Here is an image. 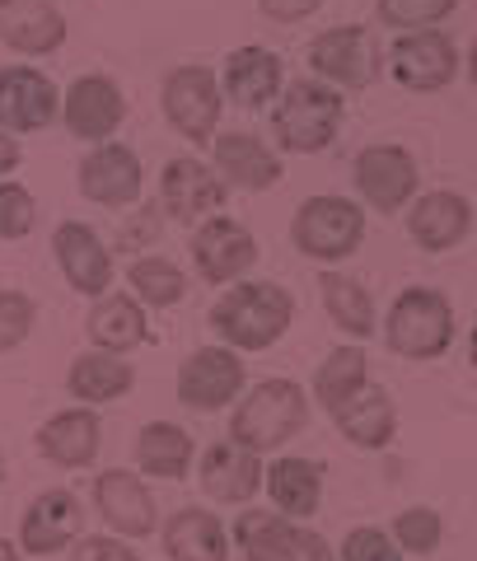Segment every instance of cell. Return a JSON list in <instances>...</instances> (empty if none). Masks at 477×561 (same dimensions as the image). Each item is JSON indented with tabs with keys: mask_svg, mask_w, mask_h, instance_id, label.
I'll list each match as a JSON object with an SVG mask.
<instances>
[{
	"mask_svg": "<svg viewBox=\"0 0 477 561\" xmlns=\"http://www.w3.org/2000/svg\"><path fill=\"white\" fill-rule=\"evenodd\" d=\"M0 561H24V552H20V542L0 538Z\"/></svg>",
	"mask_w": 477,
	"mask_h": 561,
	"instance_id": "46",
	"label": "cell"
},
{
	"mask_svg": "<svg viewBox=\"0 0 477 561\" xmlns=\"http://www.w3.org/2000/svg\"><path fill=\"white\" fill-rule=\"evenodd\" d=\"M38 230V202L14 179H0V243H20Z\"/></svg>",
	"mask_w": 477,
	"mask_h": 561,
	"instance_id": "37",
	"label": "cell"
},
{
	"mask_svg": "<svg viewBox=\"0 0 477 561\" xmlns=\"http://www.w3.org/2000/svg\"><path fill=\"white\" fill-rule=\"evenodd\" d=\"M295 534H299V524L276 515L272 505L268 511L262 505H243L239 519L229 524V542H235V552L243 561H291Z\"/></svg>",
	"mask_w": 477,
	"mask_h": 561,
	"instance_id": "31",
	"label": "cell"
},
{
	"mask_svg": "<svg viewBox=\"0 0 477 561\" xmlns=\"http://www.w3.org/2000/svg\"><path fill=\"white\" fill-rule=\"evenodd\" d=\"M159 542H164L169 561H229L235 557V542H229V529L216 511L206 505H183L164 519L159 529Z\"/></svg>",
	"mask_w": 477,
	"mask_h": 561,
	"instance_id": "27",
	"label": "cell"
},
{
	"mask_svg": "<svg viewBox=\"0 0 477 561\" xmlns=\"http://www.w3.org/2000/svg\"><path fill=\"white\" fill-rule=\"evenodd\" d=\"M262 491H268L272 511L295 524H309L323 505V463L299 459V454H281L262 472Z\"/></svg>",
	"mask_w": 477,
	"mask_h": 561,
	"instance_id": "26",
	"label": "cell"
},
{
	"mask_svg": "<svg viewBox=\"0 0 477 561\" xmlns=\"http://www.w3.org/2000/svg\"><path fill=\"white\" fill-rule=\"evenodd\" d=\"M211 164H216L225 187H239V192H272L286 179L281 150L258 131H220L211 140Z\"/></svg>",
	"mask_w": 477,
	"mask_h": 561,
	"instance_id": "19",
	"label": "cell"
},
{
	"mask_svg": "<svg viewBox=\"0 0 477 561\" xmlns=\"http://www.w3.org/2000/svg\"><path fill=\"white\" fill-rule=\"evenodd\" d=\"M332 426H338L342 440L356 445V449H388L398 435V408L379 383H370L365 393H356L347 408L332 412Z\"/></svg>",
	"mask_w": 477,
	"mask_h": 561,
	"instance_id": "30",
	"label": "cell"
},
{
	"mask_svg": "<svg viewBox=\"0 0 477 561\" xmlns=\"http://www.w3.org/2000/svg\"><path fill=\"white\" fill-rule=\"evenodd\" d=\"M76 187L90 206L103 210H132L146 192V169H140V154L122 140H103V146H90V154L76 169Z\"/></svg>",
	"mask_w": 477,
	"mask_h": 561,
	"instance_id": "14",
	"label": "cell"
},
{
	"mask_svg": "<svg viewBox=\"0 0 477 561\" xmlns=\"http://www.w3.org/2000/svg\"><path fill=\"white\" fill-rule=\"evenodd\" d=\"M464 70H468V80H473V90H477V38H473L468 51H464Z\"/></svg>",
	"mask_w": 477,
	"mask_h": 561,
	"instance_id": "45",
	"label": "cell"
},
{
	"mask_svg": "<svg viewBox=\"0 0 477 561\" xmlns=\"http://www.w3.org/2000/svg\"><path fill=\"white\" fill-rule=\"evenodd\" d=\"M197 463V445L179 421H146L136 435V468L146 478H164V482H183L188 468Z\"/></svg>",
	"mask_w": 477,
	"mask_h": 561,
	"instance_id": "32",
	"label": "cell"
},
{
	"mask_svg": "<svg viewBox=\"0 0 477 561\" xmlns=\"http://www.w3.org/2000/svg\"><path fill=\"white\" fill-rule=\"evenodd\" d=\"M61 122V90L47 70L14 61L0 66V131L10 136H33Z\"/></svg>",
	"mask_w": 477,
	"mask_h": 561,
	"instance_id": "15",
	"label": "cell"
},
{
	"mask_svg": "<svg viewBox=\"0 0 477 561\" xmlns=\"http://www.w3.org/2000/svg\"><path fill=\"white\" fill-rule=\"evenodd\" d=\"M206 323L216 342L239 351V356L272 351L295 323V295L281 280H235L206 309Z\"/></svg>",
	"mask_w": 477,
	"mask_h": 561,
	"instance_id": "1",
	"label": "cell"
},
{
	"mask_svg": "<svg viewBox=\"0 0 477 561\" xmlns=\"http://www.w3.org/2000/svg\"><path fill=\"white\" fill-rule=\"evenodd\" d=\"M52 257L66 276V286L84 295V300H99V295L113 290V249L103 243V234L84 220H61L52 230Z\"/></svg>",
	"mask_w": 477,
	"mask_h": 561,
	"instance_id": "16",
	"label": "cell"
},
{
	"mask_svg": "<svg viewBox=\"0 0 477 561\" xmlns=\"http://www.w3.org/2000/svg\"><path fill=\"white\" fill-rule=\"evenodd\" d=\"M159 225H164V210H159V202H155V206H140V202H136L132 216H127V225H122L117 243H113V253H136V257H140V249L159 239Z\"/></svg>",
	"mask_w": 477,
	"mask_h": 561,
	"instance_id": "40",
	"label": "cell"
},
{
	"mask_svg": "<svg viewBox=\"0 0 477 561\" xmlns=\"http://www.w3.org/2000/svg\"><path fill=\"white\" fill-rule=\"evenodd\" d=\"M262 472H268L262 468V454L235 445L229 435L206 445L197 459V482L216 505H253L262 491Z\"/></svg>",
	"mask_w": 477,
	"mask_h": 561,
	"instance_id": "21",
	"label": "cell"
},
{
	"mask_svg": "<svg viewBox=\"0 0 477 561\" xmlns=\"http://www.w3.org/2000/svg\"><path fill=\"white\" fill-rule=\"evenodd\" d=\"M365 389H370V356H365L361 342H347V346H338L314 370V389L309 393H314L318 408L332 416V412L347 408V402L356 398V393H365Z\"/></svg>",
	"mask_w": 477,
	"mask_h": 561,
	"instance_id": "33",
	"label": "cell"
},
{
	"mask_svg": "<svg viewBox=\"0 0 477 561\" xmlns=\"http://www.w3.org/2000/svg\"><path fill=\"white\" fill-rule=\"evenodd\" d=\"M338 561H408V552H402L394 534L379 529V524H356V529L342 538Z\"/></svg>",
	"mask_w": 477,
	"mask_h": 561,
	"instance_id": "39",
	"label": "cell"
},
{
	"mask_svg": "<svg viewBox=\"0 0 477 561\" xmlns=\"http://www.w3.org/2000/svg\"><path fill=\"white\" fill-rule=\"evenodd\" d=\"M38 328V305L24 290H0V356L14 346H24Z\"/></svg>",
	"mask_w": 477,
	"mask_h": 561,
	"instance_id": "38",
	"label": "cell"
},
{
	"mask_svg": "<svg viewBox=\"0 0 477 561\" xmlns=\"http://www.w3.org/2000/svg\"><path fill=\"white\" fill-rule=\"evenodd\" d=\"M351 183H356L361 206H375L379 216H398V210L412 206L417 192H421L417 154L408 146H394V140L365 146L356 154V164H351Z\"/></svg>",
	"mask_w": 477,
	"mask_h": 561,
	"instance_id": "9",
	"label": "cell"
},
{
	"mask_svg": "<svg viewBox=\"0 0 477 561\" xmlns=\"http://www.w3.org/2000/svg\"><path fill=\"white\" fill-rule=\"evenodd\" d=\"M70 38L57 0H0V47L14 57H52Z\"/></svg>",
	"mask_w": 477,
	"mask_h": 561,
	"instance_id": "22",
	"label": "cell"
},
{
	"mask_svg": "<svg viewBox=\"0 0 477 561\" xmlns=\"http://www.w3.org/2000/svg\"><path fill=\"white\" fill-rule=\"evenodd\" d=\"M305 426H309V389H299L286 375H272L253 383V389H243V398L229 408V440L253 454L286 449Z\"/></svg>",
	"mask_w": 477,
	"mask_h": 561,
	"instance_id": "2",
	"label": "cell"
},
{
	"mask_svg": "<svg viewBox=\"0 0 477 561\" xmlns=\"http://www.w3.org/2000/svg\"><path fill=\"white\" fill-rule=\"evenodd\" d=\"M24 164V150H20V140H14L10 131H0V179H10L14 169Z\"/></svg>",
	"mask_w": 477,
	"mask_h": 561,
	"instance_id": "44",
	"label": "cell"
},
{
	"mask_svg": "<svg viewBox=\"0 0 477 561\" xmlns=\"http://www.w3.org/2000/svg\"><path fill=\"white\" fill-rule=\"evenodd\" d=\"M384 346L402 360H440L454 342V305L445 290L435 286H408L394 295V305L379 319Z\"/></svg>",
	"mask_w": 477,
	"mask_h": 561,
	"instance_id": "4",
	"label": "cell"
},
{
	"mask_svg": "<svg viewBox=\"0 0 477 561\" xmlns=\"http://www.w3.org/2000/svg\"><path fill=\"white\" fill-rule=\"evenodd\" d=\"M468 360H473V370H477V328L468 332Z\"/></svg>",
	"mask_w": 477,
	"mask_h": 561,
	"instance_id": "47",
	"label": "cell"
},
{
	"mask_svg": "<svg viewBox=\"0 0 477 561\" xmlns=\"http://www.w3.org/2000/svg\"><path fill=\"white\" fill-rule=\"evenodd\" d=\"M408 234L421 253H450L473 234V202L464 192L435 187L417 192V202L408 206Z\"/></svg>",
	"mask_w": 477,
	"mask_h": 561,
	"instance_id": "24",
	"label": "cell"
},
{
	"mask_svg": "<svg viewBox=\"0 0 477 561\" xmlns=\"http://www.w3.org/2000/svg\"><path fill=\"white\" fill-rule=\"evenodd\" d=\"M291 243L318 267H338V262L356 257L365 243V206L338 197V192H318L305 197L291 220Z\"/></svg>",
	"mask_w": 477,
	"mask_h": 561,
	"instance_id": "5",
	"label": "cell"
},
{
	"mask_svg": "<svg viewBox=\"0 0 477 561\" xmlns=\"http://www.w3.org/2000/svg\"><path fill=\"white\" fill-rule=\"evenodd\" d=\"M384 66L408 94H440L454 84L464 57H458L445 28H417V33H398V43L384 51Z\"/></svg>",
	"mask_w": 477,
	"mask_h": 561,
	"instance_id": "10",
	"label": "cell"
},
{
	"mask_svg": "<svg viewBox=\"0 0 477 561\" xmlns=\"http://www.w3.org/2000/svg\"><path fill=\"white\" fill-rule=\"evenodd\" d=\"M328 0H258V10H262V20H272V24H299V20H309V14H318Z\"/></svg>",
	"mask_w": 477,
	"mask_h": 561,
	"instance_id": "42",
	"label": "cell"
},
{
	"mask_svg": "<svg viewBox=\"0 0 477 561\" xmlns=\"http://www.w3.org/2000/svg\"><path fill=\"white\" fill-rule=\"evenodd\" d=\"M84 337L94 351H109V356H132L150 342V309L136 300L132 290H109L90 300L84 313Z\"/></svg>",
	"mask_w": 477,
	"mask_h": 561,
	"instance_id": "25",
	"label": "cell"
},
{
	"mask_svg": "<svg viewBox=\"0 0 477 561\" xmlns=\"http://www.w3.org/2000/svg\"><path fill=\"white\" fill-rule=\"evenodd\" d=\"M347 122V94L323 80H291L272 103V146L281 154H323Z\"/></svg>",
	"mask_w": 477,
	"mask_h": 561,
	"instance_id": "3",
	"label": "cell"
},
{
	"mask_svg": "<svg viewBox=\"0 0 477 561\" xmlns=\"http://www.w3.org/2000/svg\"><path fill=\"white\" fill-rule=\"evenodd\" d=\"M127 290L146 309H173V305H183V295H188V272L173 257L140 253L127 267Z\"/></svg>",
	"mask_w": 477,
	"mask_h": 561,
	"instance_id": "34",
	"label": "cell"
},
{
	"mask_svg": "<svg viewBox=\"0 0 477 561\" xmlns=\"http://www.w3.org/2000/svg\"><path fill=\"white\" fill-rule=\"evenodd\" d=\"M309 70L332 90H370L384 76V47L370 24H332L314 33Z\"/></svg>",
	"mask_w": 477,
	"mask_h": 561,
	"instance_id": "7",
	"label": "cell"
},
{
	"mask_svg": "<svg viewBox=\"0 0 477 561\" xmlns=\"http://www.w3.org/2000/svg\"><path fill=\"white\" fill-rule=\"evenodd\" d=\"M318 300H323L332 328L347 332L351 342H370V337H375L379 309H375V295H370L365 280L328 267V272H318Z\"/></svg>",
	"mask_w": 477,
	"mask_h": 561,
	"instance_id": "29",
	"label": "cell"
},
{
	"mask_svg": "<svg viewBox=\"0 0 477 561\" xmlns=\"http://www.w3.org/2000/svg\"><path fill=\"white\" fill-rule=\"evenodd\" d=\"M127 122V94L113 76L90 70V76H76L61 90V127L84 140V146H103L113 140L117 127Z\"/></svg>",
	"mask_w": 477,
	"mask_h": 561,
	"instance_id": "13",
	"label": "cell"
},
{
	"mask_svg": "<svg viewBox=\"0 0 477 561\" xmlns=\"http://www.w3.org/2000/svg\"><path fill=\"white\" fill-rule=\"evenodd\" d=\"M173 389H179V402L188 412L211 416V412L235 408V402L243 398V389H249V370H243L239 351L211 342V346H197L192 356H183Z\"/></svg>",
	"mask_w": 477,
	"mask_h": 561,
	"instance_id": "8",
	"label": "cell"
},
{
	"mask_svg": "<svg viewBox=\"0 0 477 561\" xmlns=\"http://www.w3.org/2000/svg\"><path fill=\"white\" fill-rule=\"evenodd\" d=\"M225 197H229V187L216 173V164L197 160V154H173L164 173H159V210H164V220L188 225V230L220 216Z\"/></svg>",
	"mask_w": 477,
	"mask_h": 561,
	"instance_id": "11",
	"label": "cell"
},
{
	"mask_svg": "<svg viewBox=\"0 0 477 561\" xmlns=\"http://www.w3.org/2000/svg\"><path fill=\"white\" fill-rule=\"evenodd\" d=\"M70 561H146V557L117 534H80L76 548H70Z\"/></svg>",
	"mask_w": 477,
	"mask_h": 561,
	"instance_id": "41",
	"label": "cell"
},
{
	"mask_svg": "<svg viewBox=\"0 0 477 561\" xmlns=\"http://www.w3.org/2000/svg\"><path fill=\"white\" fill-rule=\"evenodd\" d=\"M281 90H286V66H281V57L272 47L243 43L225 57V70H220L225 103H235L243 113H262L281 99Z\"/></svg>",
	"mask_w": 477,
	"mask_h": 561,
	"instance_id": "20",
	"label": "cell"
},
{
	"mask_svg": "<svg viewBox=\"0 0 477 561\" xmlns=\"http://www.w3.org/2000/svg\"><path fill=\"white\" fill-rule=\"evenodd\" d=\"M159 108L164 122L179 131L188 146H206L220 136V113H225V94H220V70H211L202 61H183L159 80Z\"/></svg>",
	"mask_w": 477,
	"mask_h": 561,
	"instance_id": "6",
	"label": "cell"
},
{
	"mask_svg": "<svg viewBox=\"0 0 477 561\" xmlns=\"http://www.w3.org/2000/svg\"><path fill=\"white\" fill-rule=\"evenodd\" d=\"M454 10H458V0H375V20L398 33L440 28Z\"/></svg>",
	"mask_w": 477,
	"mask_h": 561,
	"instance_id": "36",
	"label": "cell"
},
{
	"mask_svg": "<svg viewBox=\"0 0 477 561\" xmlns=\"http://www.w3.org/2000/svg\"><path fill=\"white\" fill-rule=\"evenodd\" d=\"M136 389V370L127 356H109V351H84V356L70 360L66 370V393L80 402V408H103V402H117Z\"/></svg>",
	"mask_w": 477,
	"mask_h": 561,
	"instance_id": "28",
	"label": "cell"
},
{
	"mask_svg": "<svg viewBox=\"0 0 477 561\" xmlns=\"http://www.w3.org/2000/svg\"><path fill=\"white\" fill-rule=\"evenodd\" d=\"M291 561H338V552H332V542L318 534V529H305V524H299L295 548H291Z\"/></svg>",
	"mask_w": 477,
	"mask_h": 561,
	"instance_id": "43",
	"label": "cell"
},
{
	"mask_svg": "<svg viewBox=\"0 0 477 561\" xmlns=\"http://www.w3.org/2000/svg\"><path fill=\"white\" fill-rule=\"evenodd\" d=\"M192 267H197V276L206 280V286H235V280H243L253 267H258V239L243 220L235 216H211L202 220L197 230H192Z\"/></svg>",
	"mask_w": 477,
	"mask_h": 561,
	"instance_id": "12",
	"label": "cell"
},
{
	"mask_svg": "<svg viewBox=\"0 0 477 561\" xmlns=\"http://www.w3.org/2000/svg\"><path fill=\"white\" fill-rule=\"evenodd\" d=\"M84 534V505L76 491L47 486L20 515V552L24 557H57Z\"/></svg>",
	"mask_w": 477,
	"mask_h": 561,
	"instance_id": "18",
	"label": "cell"
},
{
	"mask_svg": "<svg viewBox=\"0 0 477 561\" xmlns=\"http://www.w3.org/2000/svg\"><path fill=\"white\" fill-rule=\"evenodd\" d=\"M388 534H394V542L408 557H431L440 542H445V515H440L435 505H408V511L394 515Z\"/></svg>",
	"mask_w": 477,
	"mask_h": 561,
	"instance_id": "35",
	"label": "cell"
},
{
	"mask_svg": "<svg viewBox=\"0 0 477 561\" xmlns=\"http://www.w3.org/2000/svg\"><path fill=\"white\" fill-rule=\"evenodd\" d=\"M0 482H5V454H0Z\"/></svg>",
	"mask_w": 477,
	"mask_h": 561,
	"instance_id": "48",
	"label": "cell"
},
{
	"mask_svg": "<svg viewBox=\"0 0 477 561\" xmlns=\"http://www.w3.org/2000/svg\"><path fill=\"white\" fill-rule=\"evenodd\" d=\"M94 511L117 538H150L159 529V501L132 468H103L94 478Z\"/></svg>",
	"mask_w": 477,
	"mask_h": 561,
	"instance_id": "17",
	"label": "cell"
},
{
	"mask_svg": "<svg viewBox=\"0 0 477 561\" xmlns=\"http://www.w3.org/2000/svg\"><path fill=\"white\" fill-rule=\"evenodd\" d=\"M33 445H38V454L52 463V468H66V472H76V468H90L99 459V449H103V421H99V408H61V412H52L38 435H33Z\"/></svg>",
	"mask_w": 477,
	"mask_h": 561,
	"instance_id": "23",
	"label": "cell"
}]
</instances>
